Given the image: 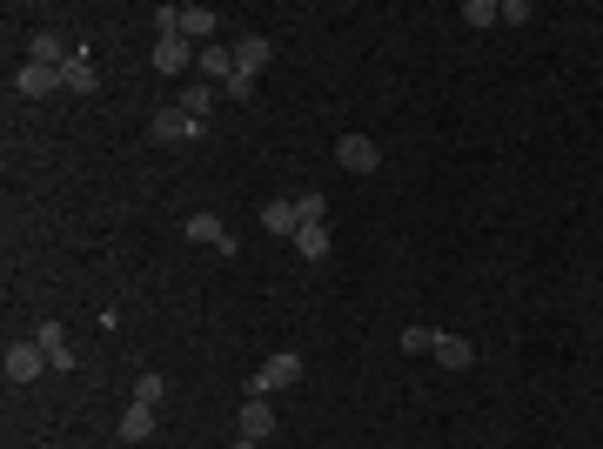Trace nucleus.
Here are the masks:
<instances>
[{
    "label": "nucleus",
    "instance_id": "9",
    "mask_svg": "<svg viewBox=\"0 0 603 449\" xmlns=\"http://www.w3.org/2000/svg\"><path fill=\"white\" fill-rule=\"evenodd\" d=\"M54 88H67V81H61V68H34V61H27V68L14 74V94H21V101H47Z\"/></svg>",
    "mask_w": 603,
    "mask_h": 449
},
{
    "label": "nucleus",
    "instance_id": "14",
    "mask_svg": "<svg viewBox=\"0 0 603 449\" xmlns=\"http://www.w3.org/2000/svg\"><path fill=\"white\" fill-rule=\"evenodd\" d=\"M295 248H302V262H329L335 228L329 222H302V228H295Z\"/></svg>",
    "mask_w": 603,
    "mask_h": 449
},
{
    "label": "nucleus",
    "instance_id": "10",
    "mask_svg": "<svg viewBox=\"0 0 603 449\" xmlns=\"http://www.w3.org/2000/svg\"><path fill=\"white\" fill-rule=\"evenodd\" d=\"M34 342L47 349V369H74V362H81V356H74V342H67V329H61V322H41V329H34Z\"/></svg>",
    "mask_w": 603,
    "mask_h": 449
},
{
    "label": "nucleus",
    "instance_id": "7",
    "mask_svg": "<svg viewBox=\"0 0 603 449\" xmlns=\"http://www.w3.org/2000/svg\"><path fill=\"white\" fill-rule=\"evenodd\" d=\"M195 68L208 74L215 88H228V81L242 74V68H235V47H228V41H208V47H201V54H195Z\"/></svg>",
    "mask_w": 603,
    "mask_h": 449
},
{
    "label": "nucleus",
    "instance_id": "21",
    "mask_svg": "<svg viewBox=\"0 0 603 449\" xmlns=\"http://www.w3.org/2000/svg\"><path fill=\"white\" fill-rule=\"evenodd\" d=\"M295 208H302V222H329V195H322V188H302Z\"/></svg>",
    "mask_w": 603,
    "mask_h": 449
},
{
    "label": "nucleus",
    "instance_id": "12",
    "mask_svg": "<svg viewBox=\"0 0 603 449\" xmlns=\"http://www.w3.org/2000/svg\"><path fill=\"white\" fill-rule=\"evenodd\" d=\"M195 54H201V47L181 41V34H175V41H155V74H188V68H195Z\"/></svg>",
    "mask_w": 603,
    "mask_h": 449
},
{
    "label": "nucleus",
    "instance_id": "2",
    "mask_svg": "<svg viewBox=\"0 0 603 449\" xmlns=\"http://www.w3.org/2000/svg\"><path fill=\"white\" fill-rule=\"evenodd\" d=\"M295 382H302V356H295V349H282V356H268L262 369H255V389H262V396H275V389H295Z\"/></svg>",
    "mask_w": 603,
    "mask_h": 449
},
{
    "label": "nucleus",
    "instance_id": "6",
    "mask_svg": "<svg viewBox=\"0 0 603 449\" xmlns=\"http://www.w3.org/2000/svg\"><path fill=\"white\" fill-rule=\"evenodd\" d=\"M215 27H222V14H215V7H175V34L181 41H215Z\"/></svg>",
    "mask_w": 603,
    "mask_h": 449
},
{
    "label": "nucleus",
    "instance_id": "24",
    "mask_svg": "<svg viewBox=\"0 0 603 449\" xmlns=\"http://www.w3.org/2000/svg\"><path fill=\"white\" fill-rule=\"evenodd\" d=\"M530 21V0H503V27H523Z\"/></svg>",
    "mask_w": 603,
    "mask_h": 449
},
{
    "label": "nucleus",
    "instance_id": "22",
    "mask_svg": "<svg viewBox=\"0 0 603 449\" xmlns=\"http://www.w3.org/2000/svg\"><path fill=\"white\" fill-rule=\"evenodd\" d=\"M402 349H409V356H429V349H436V329H423V322L402 329Z\"/></svg>",
    "mask_w": 603,
    "mask_h": 449
},
{
    "label": "nucleus",
    "instance_id": "16",
    "mask_svg": "<svg viewBox=\"0 0 603 449\" xmlns=\"http://www.w3.org/2000/svg\"><path fill=\"white\" fill-rule=\"evenodd\" d=\"M268 61H275V47H268L262 34H242V41H235V68H242L248 81H255V74H262Z\"/></svg>",
    "mask_w": 603,
    "mask_h": 449
},
{
    "label": "nucleus",
    "instance_id": "5",
    "mask_svg": "<svg viewBox=\"0 0 603 449\" xmlns=\"http://www.w3.org/2000/svg\"><path fill=\"white\" fill-rule=\"evenodd\" d=\"M0 369H7V382H34L47 369V349L41 342H7V362Z\"/></svg>",
    "mask_w": 603,
    "mask_h": 449
},
{
    "label": "nucleus",
    "instance_id": "19",
    "mask_svg": "<svg viewBox=\"0 0 603 449\" xmlns=\"http://www.w3.org/2000/svg\"><path fill=\"white\" fill-rule=\"evenodd\" d=\"M61 81H67V94H94V88H101V68H94L88 54H74V61L61 68Z\"/></svg>",
    "mask_w": 603,
    "mask_h": 449
},
{
    "label": "nucleus",
    "instance_id": "18",
    "mask_svg": "<svg viewBox=\"0 0 603 449\" xmlns=\"http://www.w3.org/2000/svg\"><path fill=\"white\" fill-rule=\"evenodd\" d=\"M155 436V403H128L121 409V443H148Z\"/></svg>",
    "mask_w": 603,
    "mask_h": 449
},
{
    "label": "nucleus",
    "instance_id": "25",
    "mask_svg": "<svg viewBox=\"0 0 603 449\" xmlns=\"http://www.w3.org/2000/svg\"><path fill=\"white\" fill-rule=\"evenodd\" d=\"M228 449H262V443H255V436H235V443H228Z\"/></svg>",
    "mask_w": 603,
    "mask_h": 449
},
{
    "label": "nucleus",
    "instance_id": "15",
    "mask_svg": "<svg viewBox=\"0 0 603 449\" xmlns=\"http://www.w3.org/2000/svg\"><path fill=\"white\" fill-rule=\"evenodd\" d=\"M148 135H155V141H195V135H201V121H188L181 108H161L155 121H148Z\"/></svg>",
    "mask_w": 603,
    "mask_h": 449
},
{
    "label": "nucleus",
    "instance_id": "20",
    "mask_svg": "<svg viewBox=\"0 0 603 449\" xmlns=\"http://www.w3.org/2000/svg\"><path fill=\"white\" fill-rule=\"evenodd\" d=\"M463 21L469 27H503V7L496 0H463Z\"/></svg>",
    "mask_w": 603,
    "mask_h": 449
},
{
    "label": "nucleus",
    "instance_id": "23",
    "mask_svg": "<svg viewBox=\"0 0 603 449\" xmlns=\"http://www.w3.org/2000/svg\"><path fill=\"white\" fill-rule=\"evenodd\" d=\"M134 403H155L161 409V376H141V382H134Z\"/></svg>",
    "mask_w": 603,
    "mask_h": 449
},
{
    "label": "nucleus",
    "instance_id": "4",
    "mask_svg": "<svg viewBox=\"0 0 603 449\" xmlns=\"http://www.w3.org/2000/svg\"><path fill=\"white\" fill-rule=\"evenodd\" d=\"M27 61H34V68H67V61H74V41H67L61 27H41V34L27 41Z\"/></svg>",
    "mask_w": 603,
    "mask_h": 449
},
{
    "label": "nucleus",
    "instance_id": "3",
    "mask_svg": "<svg viewBox=\"0 0 603 449\" xmlns=\"http://www.w3.org/2000/svg\"><path fill=\"white\" fill-rule=\"evenodd\" d=\"M242 436H255V443H268V436H275V403H268L255 382L242 389Z\"/></svg>",
    "mask_w": 603,
    "mask_h": 449
},
{
    "label": "nucleus",
    "instance_id": "11",
    "mask_svg": "<svg viewBox=\"0 0 603 449\" xmlns=\"http://www.w3.org/2000/svg\"><path fill=\"white\" fill-rule=\"evenodd\" d=\"M429 356L443 362L449 376H463L469 362H476V342H469V336H443V329H436V349H429Z\"/></svg>",
    "mask_w": 603,
    "mask_h": 449
},
{
    "label": "nucleus",
    "instance_id": "17",
    "mask_svg": "<svg viewBox=\"0 0 603 449\" xmlns=\"http://www.w3.org/2000/svg\"><path fill=\"white\" fill-rule=\"evenodd\" d=\"M262 228H268V235H289V242H295V228H302V208H295V195L268 202V208H262Z\"/></svg>",
    "mask_w": 603,
    "mask_h": 449
},
{
    "label": "nucleus",
    "instance_id": "8",
    "mask_svg": "<svg viewBox=\"0 0 603 449\" xmlns=\"http://www.w3.org/2000/svg\"><path fill=\"white\" fill-rule=\"evenodd\" d=\"M181 235H188V242H201V248H222V255H235V235L222 228V215H188V222H181Z\"/></svg>",
    "mask_w": 603,
    "mask_h": 449
},
{
    "label": "nucleus",
    "instance_id": "1",
    "mask_svg": "<svg viewBox=\"0 0 603 449\" xmlns=\"http://www.w3.org/2000/svg\"><path fill=\"white\" fill-rule=\"evenodd\" d=\"M335 168H349V175H376L382 148L369 135H335Z\"/></svg>",
    "mask_w": 603,
    "mask_h": 449
},
{
    "label": "nucleus",
    "instance_id": "13",
    "mask_svg": "<svg viewBox=\"0 0 603 449\" xmlns=\"http://www.w3.org/2000/svg\"><path fill=\"white\" fill-rule=\"evenodd\" d=\"M175 108L188 114V121H208V114H215V81H181Z\"/></svg>",
    "mask_w": 603,
    "mask_h": 449
}]
</instances>
